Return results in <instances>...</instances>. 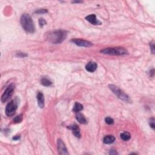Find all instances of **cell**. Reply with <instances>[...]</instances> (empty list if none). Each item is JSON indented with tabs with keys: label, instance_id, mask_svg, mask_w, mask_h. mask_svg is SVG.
<instances>
[{
	"label": "cell",
	"instance_id": "cell-8",
	"mask_svg": "<svg viewBox=\"0 0 155 155\" xmlns=\"http://www.w3.org/2000/svg\"><path fill=\"white\" fill-rule=\"evenodd\" d=\"M57 145H58V153L60 154H69V152L67 151L66 145L62 141L61 139H58L57 141Z\"/></svg>",
	"mask_w": 155,
	"mask_h": 155
},
{
	"label": "cell",
	"instance_id": "cell-18",
	"mask_svg": "<svg viewBox=\"0 0 155 155\" xmlns=\"http://www.w3.org/2000/svg\"><path fill=\"white\" fill-rule=\"evenodd\" d=\"M22 120V115L21 114L20 115H18L14 118L13 122L14 123H20L21 122Z\"/></svg>",
	"mask_w": 155,
	"mask_h": 155
},
{
	"label": "cell",
	"instance_id": "cell-2",
	"mask_svg": "<svg viewBox=\"0 0 155 155\" xmlns=\"http://www.w3.org/2000/svg\"><path fill=\"white\" fill-rule=\"evenodd\" d=\"M20 22H21L22 28L26 32L33 33L35 31V27L33 20L28 14H23L21 16Z\"/></svg>",
	"mask_w": 155,
	"mask_h": 155
},
{
	"label": "cell",
	"instance_id": "cell-5",
	"mask_svg": "<svg viewBox=\"0 0 155 155\" xmlns=\"http://www.w3.org/2000/svg\"><path fill=\"white\" fill-rule=\"evenodd\" d=\"M18 107V104L16 100H12L6 105V114L7 116H13L15 114L16 110Z\"/></svg>",
	"mask_w": 155,
	"mask_h": 155
},
{
	"label": "cell",
	"instance_id": "cell-25",
	"mask_svg": "<svg viewBox=\"0 0 155 155\" xmlns=\"http://www.w3.org/2000/svg\"><path fill=\"white\" fill-rule=\"evenodd\" d=\"M110 154H118V153H117V152H116V151H115V150H110Z\"/></svg>",
	"mask_w": 155,
	"mask_h": 155
},
{
	"label": "cell",
	"instance_id": "cell-7",
	"mask_svg": "<svg viewBox=\"0 0 155 155\" xmlns=\"http://www.w3.org/2000/svg\"><path fill=\"white\" fill-rule=\"evenodd\" d=\"M71 42L76 44V46L80 47H89L93 46V44L89 41L82 40V39H73L70 41Z\"/></svg>",
	"mask_w": 155,
	"mask_h": 155
},
{
	"label": "cell",
	"instance_id": "cell-1",
	"mask_svg": "<svg viewBox=\"0 0 155 155\" xmlns=\"http://www.w3.org/2000/svg\"><path fill=\"white\" fill-rule=\"evenodd\" d=\"M67 35L65 30H55L47 35V40L53 44H60L66 40Z\"/></svg>",
	"mask_w": 155,
	"mask_h": 155
},
{
	"label": "cell",
	"instance_id": "cell-12",
	"mask_svg": "<svg viewBox=\"0 0 155 155\" xmlns=\"http://www.w3.org/2000/svg\"><path fill=\"white\" fill-rule=\"evenodd\" d=\"M38 104L40 108H43L44 107V96L43 93L41 91H39L37 94Z\"/></svg>",
	"mask_w": 155,
	"mask_h": 155
},
{
	"label": "cell",
	"instance_id": "cell-27",
	"mask_svg": "<svg viewBox=\"0 0 155 155\" xmlns=\"http://www.w3.org/2000/svg\"><path fill=\"white\" fill-rule=\"evenodd\" d=\"M73 3H82V2H81V1H74V2H73Z\"/></svg>",
	"mask_w": 155,
	"mask_h": 155
},
{
	"label": "cell",
	"instance_id": "cell-4",
	"mask_svg": "<svg viewBox=\"0 0 155 155\" xmlns=\"http://www.w3.org/2000/svg\"><path fill=\"white\" fill-rule=\"evenodd\" d=\"M109 89L113 91L114 94L117 96L118 98L121 99L122 101L127 102L129 101V97L127 95H126L124 91H122L121 89H119L118 87L114 85H109Z\"/></svg>",
	"mask_w": 155,
	"mask_h": 155
},
{
	"label": "cell",
	"instance_id": "cell-26",
	"mask_svg": "<svg viewBox=\"0 0 155 155\" xmlns=\"http://www.w3.org/2000/svg\"><path fill=\"white\" fill-rule=\"evenodd\" d=\"M20 138V136H15V137L13 138V140H18V139H19Z\"/></svg>",
	"mask_w": 155,
	"mask_h": 155
},
{
	"label": "cell",
	"instance_id": "cell-11",
	"mask_svg": "<svg viewBox=\"0 0 155 155\" xmlns=\"http://www.w3.org/2000/svg\"><path fill=\"white\" fill-rule=\"evenodd\" d=\"M69 129H70L72 131L73 134L76 136V138H81V132H80V129L78 126L76 124H73V125H70L69 127Z\"/></svg>",
	"mask_w": 155,
	"mask_h": 155
},
{
	"label": "cell",
	"instance_id": "cell-19",
	"mask_svg": "<svg viewBox=\"0 0 155 155\" xmlns=\"http://www.w3.org/2000/svg\"><path fill=\"white\" fill-rule=\"evenodd\" d=\"M105 121L107 124H109V125H112V124H113L114 123V120L112 119V118L110 117H107L105 118Z\"/></svg>",
	"mask_w": 155,
	"mask_h": 155
},
{
	"label": "cell",
	"instance_id": "cell-13",
	"mask_svg": "<svg viewBox=\"0 0 155 155\" xmlns=\"http://www.w3.org/2000/svg\"><path fill=\"white\" fill-rule=\"evenodd\" d=\"M115 141V138L113 135H107L104 138L103 142L105 144H111Z\"/></svg>",
	"mask_w": 155,
	"mask_h": 155
},
{
	"label": "cell",
	"instance_id": "cell-17",
	"mask_svg": "<svg viewBox=\"0 0 155 155\" xmlns=\"http://www.w3.org/2000/svg\"><path fill=\"white\" fill-rule=\"evenodd\" d=\"M120 136H121V138L124 141H127L130 139V138H131V134L127 132H125L122 133Z\"/></svg>",
	"mask_w": 155,
	"mask_h": 155
},
{
	"label": "cell",
	"instance_id": "cell-3",
	"mask_svg": "<svg viewBox=\"0 0 155 155\" xmlns=\"http://www.w3.org/2000/svg\"><path fill=\"white\" fill-rule=\"evenodd\" d=\"M103 54L110 55H124L127 54V50L124 47H113L106 48L101 50Z\"/></svg>",
	"mask_w": 155,
	"mask_h": 155
},
{
	"label": "cell",
	"instance_id": "cell-14",
	"mask_svg": "<svg viewBox=\"0 0 155 155\" xmlns=\"http://www.w3.org/2000/svg\"><path fill=\"white\" fill-rule=\"evenodd\" d=\"M76 118L77 121H78L80 124H86L87 123V119H85V118L84 117V116L83 114L78 113V114L76 116Z\"/></svg>",
	"mask_w": 155,
	"mask_h": 155
},
{
	"label": "cell",
	"instance_id": "cell-20",
	"mask_svg": "<svg viewBox=\"0 0 155 155\" xmlns=\"http://www.w3.org/2000/svg\"><path fill=\"white\" fill-rule=\"evenodd\" d=\"M149 124H150V127H152L153 129H154V127H155V124H154V119L153 118H151L150 119V121H149Z\"/></svg>",
	"mask_w": 155,
	"mask_h": 155
},
{
	"label": "cell",
	"instance_id": "cell-9",
	"mask_svg": "<svg viewBox=\"0 0 155 155\" xmlns=\"http://www.w3.org/2000/svg\"><path fill=\"white\" fill-rule=\"evenodd\" d=\"M87 21H88L90 23H91L93 25H101V22L99 20H97L96 15L95 14H91L85 17Z\"/></svg>",
	"mask_w": 155,
	"mask_h": 155
},
{
	"label": "cell",
	"instance_id": "cell-16",
	"mask_svg": "<svg viewBox=\"0 0 155 155\" xmlns=\"http://www.w3.org/2000/svg\"><path fill=\"white\" fill-rule=\"evenodd\" d=\"M83 110V105L79 103H76L75 104L74 106H73V112H74L75 113H78L79 112H80Z\"/></svg>",
	"mask_w": 155,
	"mask_h": 155
},
{
	"label": "cell",
	"instance_id": "cell-10",
	"mask_svg": "<svg viewBox=\"0 0 155 155\" xmlns=\"http://www.w3.org/2000/svg\"><path fill=\"white\" fill-rule=\"evenodd\" d=\"M97 69V64L93 61H90L85 66V69L89 72H94Z\"/></svg>",
	"mask_w": 155,
	"mask_h": 155
},
{
	"label": "cell",
	"instance_id": "cell-22",
	"mask_svg": "<svg viewBox=\"0 0 155 155\" xmlns=\"http://www.w3.org/2000/svg\"><path fill=\"white\" fill-rule=\"evenodd\" d=\"M150 49L151 51H152V53L153 54H154V41H152L150 43Z\"/></svg>",
	"mask_w": 155,
	"mask_h": 155
},
{
	"label": "cell",
	"instance_id": "cell-23",
	"mask_svg": "<svg viewBox=\"0 0 155 155\" xmlns=\"http://www.w3.org/2000/svg\"><path fill=\"white\" fill-rule=\"evenodd\" d=\"M47 12V9H40V10H37L35 12L36 13L38 14H41V13H46Z\"/></svg>",
	"mask_w": 155,
	"mask_h": 155
},
{
	"label": "cell",
	"instance_id": "cell-21",
	"mask_svg": "<svg viewBox=\"0 0 155 155\" xmlns=\"http://www.w3.org/2000/svg\"><path fill=\"white\" fill-rule=\"evenodd\" d=\"M39 24H40L41 27H42V26L46 25V21H45V20L43 19V18H40V19L39 20Z\"/></svg>",
	"mask_w": 155,
	"mask_h": 155
},
{
	"label": "cell",
	"instance_id": "cell-6",
	"mask_svg": "<svg viewBox=\"0 0 155 155\" xmlns=\"http://www.w3.org/2000/svg\"><path fill=\"white\" fill-rule=\"evenodd\" d=\"M15 89V85L13 83H12L7 87L6 90L1 96L2 103H5L8 101L13 95V91Z\"/></svg>",
	"mask_w": 155,
	"mask_h": 155
},
{
	"label": "cell",
	"instance_id": "cell-24",
	"mask_svg": "<svg viewBox=\"0 0 155 155\" xmlns=\"http://www.w3.org/2000/svg\"><path fill=\"white\" fill-rule=\"evenodd\" d=\"M17 56L18 57H20V58H24V57H26L27 56V54H24V53L22 52H18L17 54Z\"/></svg>",
	"mask_w": 155,
	"mask_h": 155
},
{
	"label": "cell",
	"instance_id": "cell-15",
	"mask_svg": "<svg viewBox=\"0 0 155 155\" xmlns=\"http://www.w3.org/2000/svg\"><path fill=\"white\" fill-rule=\"evenodd\" d=\"M41 84L42 85L46 87H49L50 85H52V83L50 79L48 78H42L41 79Z\"/></svg>",
	"mask_w": 155,
	"mask_h": 155
}]
</instances>
